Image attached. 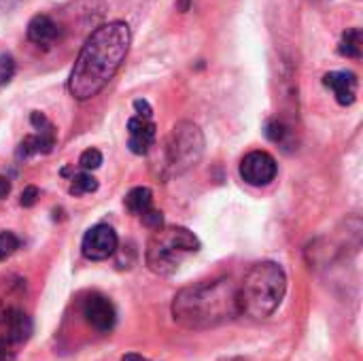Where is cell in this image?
I'll list each match as a JSON object with an SVG mask.
<instances>
[{"mask_svg":"<svg viewBox=\"0 0 363 361\" xmlns=\"http://www.w3.org/2000/svg\"><path fill=\"white\" fill-rule=\"evenodd\" d=\"M83 315H85L87 323H89L94 330L102 332V334L111 332V330L115 328V323H117V313H115L113 302H111L108 298L100 296V294H91V296L85 300V304H83Z\"/></svg>","mask_w":363,"mask_h":361,"instance_id":"30bf717a","label":"cell"},{"mask_svg":"<svg viewBox=\"0 0 363 361\" xmlns=\"http://www.w3.org/2000/svg\"><path fill=\"white\" fill-rule=\"evenodd\" d=\"M79 166H81V170H87V172L100 168L102 166V153L98 149H85L79 157Z\"/></svg>","mask_w":363,"mask_h":361,"instance_id":"d6986e66","label":"cell"},{"mask_svg":"<svg viewBox=\"0 0 363 361\" xmlns=\"http://www.w3.org/2000/svg\"><path fill=\"white\" fill-rule=\"evenodd\" d=\"M11 360V351L2 345V340H0V361H9Z\"/></svg>","mask_w":363,"mask_h":361,"instance_id":"d4e9b609","label":"cell"},{"mask_svg":"<svg viewBox=\"0 0 363 361\" xmlns=\"http://www.w3.org/2000/svg\"><path fill=\"white\" fill-rule=\"evenodd\" d=\"M121 361H149V360H145L143 355H136V353H128V355H123V357H121Z\"/></svg>","mask_w":363,"mask_h":361,"instance_id":"484cf974","label":"cell"},{"mask_svg":"<svg viewBox=\"0 0 363 361\" xmlns=\"http://www.w3.org/2000/svg\"><path fill=\"white\" fill-rule=\"evenodd\" d=\"M132 45V32L125 21L98 26L81 47L68 77V91L83 102L98 96L121 68Z\"/></svg>","mask_w":363,"mask_h":361,"instance_id":"6da1fadb","label":"cell"},{"mask_svg":"<svg viewBox=\"0 0 363 361\" xmlns=\"http://www.w3.org/2000/svg\"><path fill=\"white\" fill-rule=\"evenodd\" d=\"M279 172L277 160L266 151H251L240 162V179L253 187H266Z\"/></svg>","mask_w":363,"mask_h":361,"instance_id":"52a82bcc","label":"cell"},{"mask_svg":"<svg viewBox=\"0 0 363 361\" xmlns=\"http://www.w3.org/2000/svg\"><path fill=\"white\" fill-rule=\"evenodd\" d=\"M117 247H119L117 232L106 223H98V226L89 228L83 236V243H81L83 255L91 262L108 260L111 255L117 253Z\"/></svg>","mask_w":363,"mask_h":361,"instance_id":"ba28073f","label":"cell"},{"mask_svg":"<svg viewBox=\"0 0 363 361\" xmlns=\"http://www.w3.org/2000/svg\"><path fill=\"white\" fill-rule=\"evenodd\" d=\"M340 55L351 57V60H359L362 57V30L359 28H349L338 45Z\"/></svg>","mask_w":363,"mask_h":361,"instance_id":"9a60e30c","label":"cell"},{"mask_svg":"<svg viewBox=\"0 0 363 361\" xmlns=\"http://www.w3.org/2000/svg\"><path fill=\"white\" fill-rule=\"evenodd\" d=\"M323 85L334 91L336 102L342 106H351L357 100V74L351 70H334L323 74Z\"/></svg>","mask_w":363,"mask_h":361,"instance_id":"7c38bea8","label":"cell"},{"mask_svg":"<svg viewBox=\"0 0 363 361\" xmlns=\"http://www.w3.org/2000/svg\"><path fill=\"white\" fill-rule=\"evenodd\" d=\"M26 34H28V38L34 45H38V47H51L62 36V28L49 15H34L30 19V23H28Z\"/></svg>","mask_w":363,"mask_h":361,"instance_id":"4fadbf2b","label":"cell"},{"mask_svg":"<svg viewBox=\"0 0 363 361\" xmlns=\"http://www.w3.org/2000/svg\"><path fill=\"white\" fill-rule=\"evenodd\" d=\"M9 191H11V181H9L6 177H0V200L6 198Z\"/></svg>","mask_w":363,"mask_h":361,"instance_id":"cb8c5ba5","label":"cell"},{"mask_svg":"<svg viewBox=\"0 0 363 361\" xmlns=\"http://www.w3.org/2000/svg\"><path fill=\"white\" fill-rule=\"evenodd\" d=\"M30 123L34 128V134H28L19 143V147H17V160H28L32 155H47L55 147V138H57L55 136V126L40 111H32Z\"/></svg>","mask_w":363,"mask_h":361,"instance_id":"8992f818","label":"cell"},{"mask_svg":"<svg viewBox=\"0 0 363 361\" xmlns=\"http://www.w3.org/2000/svg\"><path fill=\"white\" fill-rule=\"evenodd\" d=\"M123 204H125V209L132 215H138L140 217L143 213H147L149 209H153V191L149 187H134L125 196Z\"/></svg>","mask_w":363,"mask_h":361,"instance_id":"5bb4252c","label":"cell"},{"mask_svg":"<svg viewBox=\"0 0 363 361\" xmlns=\"http://www.w3.org/2000/svg\"><path fill=\"white\" fill-rule=\"evenodd\" d=\"M155 134H157V128H155L153 119L134 115L128 121V136H130L128 147H130V151L136 155H147L149 149L155 145Z\"/></svg>","mask_w":363,"mask_h":361,"instance_id":"8fae6325","label":"cell"},{"mask_svg":"<svg viewBox=\"0 0 363 361\" xmlns=\"http://www.w3.org/2000/svg\"><path fill=\"white\" fill-rule=\"evenodd\" d=\"M32 334L30 317L17 306H4L0 311V340L11 351L23 345Z\"/></svg>","mask_w":363,"mask_h":361,"instance_id":"9c48e42d","label":"cell"},{"mask_svg":"<svg viewBox=\"0 0 363 361\" xmlns=\"http://www.w3.org/2000/svg\"><path fill=\"white\" fill-rule=\"evenodd\" d=\"M140 221H143L149 230H160V228L164 226V215H162V211L149 209L147 213L140 215Z\"/></svg>","mask_w":363,"mask_h":361,"instance_id":"44dd1931","label":"cell"},{"mask_svg":"<svg viewBox=\"0 0 363 361\" xmlns=\"http://www.w3.org/2000/svg\"><path fill=\"white\" fill-rule=\"evenodd\" d=\"M17 2H19V0H0V9H4V6L9 9V6H13V4H17Z\"/></svg>","mask_w":363,"mask_h":361,"instance_id":"4316f807","label":"cell"},{"mask_svg":"<svg viewBox=\"0 0 363 361\" xmlns=\"http://www.w3.org/2000/svg\"><path fill=\"white\" fill-rule=\"evenodd\" d=\"M204 155V134L194 121H179L166 140V168L170 177L185 174Z\"/></svg>","mask_w":363,"mask_h":361,"instance_id":"5b68a950","label":"cell"},{"mask_svg":"<svg viewBox=\"0 0 363 361\" xmlns=\"http://www.w3.org/2000/svg\"><path fill=\"white\" fill-rule=\"evenodd\" d=\"M313 2H319V4H325V2H332V0H313Z\"/></svg>","mask_w":363,"mask_h":361,"instance_id":"83f0119b","label":"cell"},{"mask_svg":"<svg viewBox=\"0 0 363 361\" xmlns=\"http://www.w3.org/2000/svg\"><path fill=\"white\" fill-rule=\"evenodd\" d=\"M15 70H17L15 57L11 53H0V87L11 83V79L15 77Z\"/></svg>","mask_w":363,"mask_h":361,"instance_id":"ac0fdd59","label":"cell"},{"mask_svg":"<svg viewBox=\"0 0 363 361\" xmlns=\"http://www.w3.org/2000/svg\"><path fill=\"white\" fill-rule=\"evenodd\" d=\"M96 189H98V181H96V177H94L91 172H87V170H79V172H74V174H72V179H70V187H68V191H70L72 196L91 194V191H96Z\"/></svg>","mask_w":363,"mask_h":361,"instance_id":"2e32d148","label":"cell"},{"mask_svg":"<svg viewBox=\"0 0 363 361\" xmlns=\"http://www.w3.org/2000/svg\"><path fill=\"white\" fill-rule=\"evenodd\" d=\"M264 134L270 143L274 145H285L287 138L291 136V128L283 119H268L264 126Z\"/></svg>","mask_w":363,"mask_h":361,"instance_id":"e0dca14e","label":"cell"},{"mask_svg":"<svg viewBox=\"0 0 363 361\" xmlns=\"http://www.w3.org/2000/svg\"><path fill=\"white\" fill-rule=\"evenodd\" d=\"M287 291V274L277 262L255 264L238 285V311L249 319H268Z\"/></svg>","mask_w":363,"mask_h":361,"instance_id":"3957f363","label":"cell"},{"mask_svg":"<svg viewBox=\"0 0 363 361\" xmlns=\"http://www.w3.org/2000/svg\"><path fill=\"white\" fill-rule=\"evenodd\" d=\"M19 238L13 232H0V260L13 255L19 249Z\"/></svg>","mask_w":363,"mask_h":361,"instance_id":"ffe728a7","label":"cell"},{"mask_svg":"<svg viewBox=\"0 0 363 361\" xmlns=\"http://www.w3.org/2000/svg\"><path fill=\"white\" fill-rule=\"evenodd\" d=\"M38 189L34 187V185H28L23 191H21V198H19V204L23 206V209H30V206H34L36 204V200H38Z\"/></svg>","mask_w":363,"mask_h":361,"instance_id":"7402d4cb","label":"cell"},{"mask_svg":"<svg viewBox=\"0 0 363 361\" xmlns=\"http://www.w3.org/2000/svg\"><path fill=\"white\" fill-rule=\"evenodd\" d=\"M134 111L138 117H147V119H153V109L147 100H136L134 102Z\"/></svg>","mask_w":363,"mask_h":361,"instance_id":"603a6c76","label":"cell"},{"mask_svg":"<svg viewBox=\"0 0 363 361\" xmlns=\"http://www.w3.org/2000/svg\"><path fill=\"white\" fill-rule=\"evenodd\" d=\"M200 251V240L194 232L181 226H162L160 230H153L149 243L145 262L149 270L157 277H172L181 264Z\"/></svg>","mask_w":363,"mask_h":361,"instance_id":"277c9868","label":"cell"},{"mask_svg":"<svg viewBox=\"0 0 363 361\" xmlns=\"http://www.w3.org/2000/svg\"><path fill=\"white\" fill-rule=\"evenodd\" d=\"M240 317L238 285L230 277L183 287L172 300V319L185 330H211Z\"/></svg>","mask_w":363,"mask_h":361,"instance_id":"7a4b0ae2","label":"cell"}]
</instances>
